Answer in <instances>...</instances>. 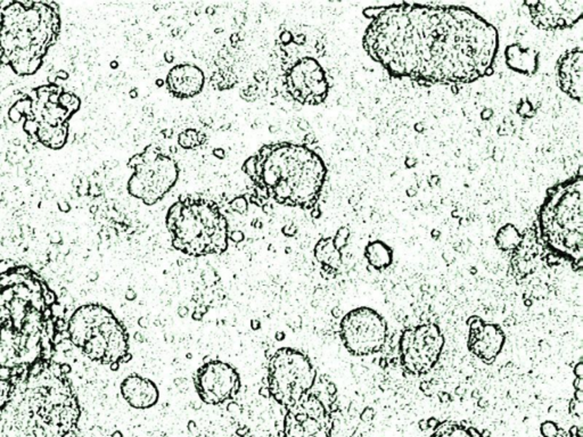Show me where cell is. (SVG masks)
Returning <instances> with one entry per match:
<instances>
[{"instance_id": "obj_1", "label": "cell", "mask_w": 583, "mask_h": 437, "mask_svg": "<svg viewBox=\"0 0 583 437\" xmlns=\"http://www.w3.org/2000/svg\"><path fill=\"white\" fill-rule=\"evenodd\" d=\"M56 307V295L33 270H0V383L51 361L61 329Z\"/></svg>"}, {"instance_id": "obj_2", "label": "cell", "mask_w": 583, "mask_h": 437, "mask_svg": "<svg viewBox=\"0 0 583 437\" xmlns=\"http://www.w3.org/2000/svg\"><path fill=\"white\" fill-rule=\"evenodd\" d=\"M68 370L50 361L13 383L0 405V437H71L81 409Z\"/></svg>"}, {"instance_id": "obj_3", "label": "cell", "mask_w": 583, "mask_h": 437, "mask_svg": "<svg viewBox=\"0 0 583 437\" xmlns=\"http://www.w3.org/2000/svg\"><path fill=\"white\" fill-rule=\"evenodd\" d=\"M540 237L560 258L582 269L583 187L582 173L548 191L539 213Z\"/></svg>"}, {"instance_id": "obj_4", "label": "cell", "mask_w": 583, "mask_h": 437, "mask_svg": "<svg viewBox=\"0 0 583 437\" xmlns=\"http://www.w3.org/2000/svg\"><path fill=\"white\" fill-rule=\"evenodd\" d=\"M67 334L73 345L95 362L120 364L129 353L126 327L101 304H85L76 308L68 320Z\"/></svg>"}, {"instance_id": "obj_5", "label": "cell", "mask_w": 583, "mask_h": 437, "mask_svg": "<svg viewBox=\"0 0 583 437\" xmlns=\"http://www.w3.org/2000/svg\"><path fill=\"white\" fill-rule=\"evenodd\" d=\"M268 388L275 401L287 410L298 404L315 385L317 371L301 351L282 348L270 358Z\"/></svg>"}, {"instance_id": "obj_6", "label": "cell", "mask_w": 583, "mask_h": 437, "mask_svg": "<svg viewBox=\"0 0 583 437\" xmlns=\"http://www.w3.org/2000/svg\"><path fill=\"white\" fill-rule=\"evenodd\" d=\"M340 337L351 355L367 357L383 349L387 338V323L374 308L360 306L343 316Z\"/></svg>"}, {"instance_id": "obj_7", "label": "cell", "mask_w": 583, "mask_h": 437, "mask_svg": "<svg viewBox=\"0 0 583 437\" xmlns=\"http://www.w3.org/2000/svg\"><path fill=\"white\" fill-rule=\"evenodd\" d=\"M445 344L440 327L424 323L407 329L399 341V354L404 369L413 375H425L439 362Z\"/></svg>"}, {"instance_id": "obj_8", "label": "cell", "mask_w": 583, "mask_h": 437, "mask_svg": "<svg viewBox=\"0 0 583 437\" xmlns=\"http://www.w3.org/2000/svg\"><path fill=\"white\" fill-rule=\"evenodd\" d=\"M192 380L201 400L210 405L233 400L242 388L241 377L236 368L219 360H211L200 367Z\"/></svg>"}, {"instance_id": "obj_9", "label": "cell", "mask_w": 583, "mask_h": 437, "mask_svg": "<svg viewBox=\"0 0 583 437\" xmlns=\"http://www.w3.org/2000/svg\"><path fill=\"white\" fill-rule=\"evenodd\" d=\"M331 413L318 397L306 394L298 404L287 409L284 437H331Z\"/></svg>"}, {"instance_id": "obj_10", "label": "cell", "mask_w": 583, "mask_h": 437, "mask_svg": "<svg viewBox=\"0 0 583 437\" xmlns=\"http://www.w3.org/2000/svg\"><path fill=\"white\" fill-rule=\"evenodd\" d=\"M469 327V352L485 364H492L503 351L506 336L498 324L487 323L479 316H470L467 321Z\"/></svg>"}, {"instance_id": "obj_11", "label": "cell", "mask_w": 583, "mask_h": 437, "mask_svg": "<svg viewBox=\"0 0 583 437\" xmlns=\"http://www.w3.org/2000/svg\"><path fill=\"white\" fill-rule=\"evenodd\" d=\"M533 22L541 29L571 28L581 19L583 2H537L526 3Z\"/></svg>"}, {"instance_id": "obj_12", "label": "cell", "mask_w": 583, "mask_h": 437, "mask_svg": "<svg viewBox=\"0 0 583 437\" xmlns=\"http://www.w3.org/2000/svg\"><path fill=\"white\" fill-rule=\"evenodd\" d=\"M205 76L200 67L191 64H180L172 67L166 76V88L179 99L192 98L202 91Z\"/></svg>"}, {"instance_id": "obj_13", "label": "cell", "mask_w": 583, "mask_h": 437, "mask_svg": "<svg viewBox=\"0 0 583 437\" xmlns=\"http://www.w3.org/2000/svg\"><path fill=\"white\" fill-rule=\"evenodd\" d=\"M558 84L573 99H582V49L574 48L561 55L557 63Z\"/></svg>"}, {"instance_id": "obj_14", "label": "cell", "mask_w": 583, "mask_h": 437, "mask_svg": "<svg viewBox=\"0 0 583 437\" xmlns=\"http://www.w3.org/2000/svg\"><path fill=\"white\" fill-rule=\"evenodd\" d=\"M120 388L124 400L134 409H151L157 404L160 398V392L155 383L137 374L128 376Z\"/></svg>"}, {"instance_id": "obj_15", "label": "cell", "mask_w": 583, "mask_h": 437, "mask_svg": "<svg viewBox=\"0 0 583 437\" xmlns=\"http://www.w3.org/2000/svg\"><path fill=\"white\" fill-rule=\"evenodd\" d=\"M506 58L512 70L524 74H533L538 68V55L517 45L508 47L506 50Z\"/></svg>"}, {"instance_id": "obj_16", "label": "cell", "mask_w": 583, "mask_h": 437, "mask_svg": "<svg viewBox=\"0 0 583 437\" xmlns=\"http://www.w3.org/2000/svg\"><path fill=\"white\" fill-rule=\"evenodd\" d=\"M364 258L372 268L381 271L392 264L393 251L381 241H375L368 244L364 248Z\"/></svg>"}, {"instance_id": "obj_17", "label": "cell", "mask_w": 583, "mask_h": 437, "mask_svg": "<svg viewBox=\"0 0 583 437\" xmlns=\"http://www.w3.org/2000/svg\"><path fill=\"white\" fill-rule=\"evenodd\" d=\"M315 258L321 267L331 268L337 272L342 264V254L336 250L333 238H321L315 246Z\"/></svg>"}, {"instance_id": "obj_18", "label": "cell", "mask_w": 583, "mask_h": 437, "mask_svg": "<svg viewBox=\"0 0 583 437\" xmlns=\"http://www.w3.org/2000/svg\"><path fill=\"white\" fill-rule=\"evenodd\" d=\"M430 437H482L476 428L465 427L456 422H442Z\"/></svg>"}, {"instance_id": "obj_19", "label": "cell", "mask_w": 583, "mask_h": 437, "mask_svg": "<svg viewBox=\"0 0 583 437\" xmlns=\"http://www.w3.org/2000/svg\"><path fill=\"white\" fill-rule=\"evenodd\" d=\"M522 235L516 229L515 226L506 225L501 228L496 236V243L501 251L510 252L515 251L521 244Z\"/></svg>"}, {"instance_id": "obj_20", "label": "cell", "mask_w": 583, "mask_h": 437, "mask_svg": "<svg viewBox=\"0 0 583 437\" xmlns=\"http://www.w3.org/2000/svg\"><path fill=\"white\" fill-rule=\"evenodd\" d=\"M66 137H67L66 126H63V124L62 126H57L54 129L53 136H51L49 143L47 146H49L51 148H61L62 146H64V144H65Z\"/></svg>"}, {"instance_id": "obj_21", "label": "cell", "mask_w": 583, "mask_h": 437, "mask_svg": "<svg viewBox=\"0 0 583 437\" xmlns=\"http://www.w3.org/2000/svg\"><path fill=\"white\" fill-rule=\"evenodd\" d=\"M349 236H350L349 228H346V227H342V228L338 229V231L336 233V236L333 238L334 245H335L336 250L341 252L342 248L346 246V244H348Z\"/></svg>"}, {"instance_id": "obj_22", "label": "cell", "mask_w": 583, "mask_h": 437, "mask_svg": "<svg viewBox=\"0 0 583 437\" xmlns=\"http://www.w3.org/2000/svg\"><path fill=\"white\" fill-rule=\"evenodd\" d=\"M230 207L233 208V211L237 212L239 214H244L246 213L247 208H248V203L247 200L244 198V197H237V198H235L233 202H230Z\"/></svg>"}, {"instance_id": "obj_23", "label": "cell", "mask_w": 583, "mask_h": 437, "mask_svg": "<svg viewBox=\"0 0 583 437\" xmlns=\"http://www.w3.org/2000/svg\"><path fill=\"white\" fill-rule=\"evenodd\" d=\"M178 144H179L180 147H182L185 149H194L197 147V146H199V144H197L196 141L192 140L189 136H187L185 132H182V134L179 135Z\"/></svg>"}, {"instance_id": "obj_24", "label": "cell", "mask_w": 583, "mask_h": 437, "mask_svg": "<svg viewBox=\"0 0 583 437\" xmlns=\"http://www.w3.org/2000/svg\"><path fill=\"white\" fill-rule=\"evenodd\" d=\"M558 426L552 421H546L541 425V432L544 437L554 436L557 431H558Z\"/></svg>"}, {"instance_id": "obj_25", "label": "cell", "mask_w": 583, "mask_h": 437, "mask_svg": "<svg viewBox=\"0 0 583 437\" xmlns=\"http://www.w3.org/2000/svg\"><path fill=\"white\" fill-rule=\"evenodd\" d=\"M24 129L29 135L37 136L38 129H39V123H38L36 120L29 119V120H27V122H25V124H24Z\"/></svg>"}, {"instance_id": "obj_26", "label": "cell", "mask_w": 583, "mask_h": 437, "mask_svg": "<svg viewBox=\"0 0 583 437\" xmlns=\"http://www.w3.org/2000/svg\"><path fill=\"white\" fill-rule=\"evenodd\" d=\"M41 63H42V58L40 57H33L31 61L29 63V71H28V74H33V73H36L38 71V68L41 66Z\"/></svg>"}, {"instance_id": "obj_27", "label": "cell", "mask_w": 583, "mask_h": 437, "mask_svg": "<svg viewBox=\"0 0 583 437\" xmlns=\"http://www.w3.org/2000/svg\"><path fill=\"white\" fill-rule=\"evenodd\" d=\"M72 97L73 95L70 92H61V95H59L58 98V104L59 106L64 107V108H66V107L70 105V102L72 100Z\"/></svg>"}, {"instance_id": "obj_28", "label": "cell", "mask_w": 583, "mask_h": 437, "mask_svg": "<svg viewBox=\"0 0 583 437\" xmlns=\"http://www.w3.org/2000/svg\"><path fill=\"white\" fill-rule=\"evenodd\" d=\"M281 231H282V234L287 236V237H294V236L298 234V228L295 225L290 224L289 226H285Z\"/></svg>"}, {"instance_id": "obj_29", "label": "cell", "mask_w": 583, "mask_h": 437, "mask_svg": "<svg viewBox=\"0 0 583 437\" xmlns=\"http://www.w3.org/2000/svg\"><path fill=\"white\" fill-rule=\"evenodd\" d=\"M532 110V107H531V104L529 101H523L522 104L518 106V113H520L522 117H526V115H529V112Z\"/></svg>"}, {"instance_id": "obj_30", "label": "cell", "mask_w": 583, "mask_h": 437, "mask_svg": "<svg viewBox=\"0 0 583 437\" xmlns=\"http://www.w3.org/2000/svg\"><path fill=\"white\" fill-rule=\"evenodd\" d=\"M79 107H80V99H79L78 97H75L74 95H73V97H72V100H71V102H70V105H68V106L66 107L67 112H70V113H72V112H75V111L78 110Z\"/></svg>"}, {"instance_id": "obj_31", "label": "cell", "mask_w": 583, "mask_h": 437, "mask_svg": "<svg viewBox=\"0 0 583 437\" xmlns=\"http://www.w3.org/2000/svg\"><path fill=\"white\" fill-rule=\"evenodd\" d=\"M229 238H230L231 241H233L234 243L238 244V243H241V242H243V241H244V234L242 233L241 230H234L233 233L230 234Z\"/></svg>"}, {"instance_id": "obj_32", "label": "cell", "mask_w": 583, "mask_h": 437, "mask_svg": "<svg viewBox=\"0 0 583 437\" xmlns=\"http://www.w3.org/2000/svg\"><path fill=\"white\" fill-rule=\"evenodd\" d=\"M375 415V411L371 408H366L361 413V420L362 421H370Z\"/></svg>"}, {"instance_id": "obj_33", "label": "cell", "mask_w": 583, "mask_h": 437, "mask_svg": "<svg viewBox=\"0 0 583 437\" xmlns=\"http://www.w3.org/2000/svg\"><path fill=\"white\" fill-rule=\"evenodd\" d=\"M279 39H280V41H281L282 44H284V45H288L289 42H290L292 40H293V37H292L290 32H288V31H285V32H282V33L280 34Z\"/></svg>"}, {"instance_id": "obj_34", "label": "cell", "mask_w": 583, "mask_h": 437, "mask_svg": "<svg viewBox=\"0 0 583 437\" xmlns=\"http://www.w3.org/2000/svg\"><path fill=\"white\" fill-rule=\"evenodd\" d=\"M574 374H575L576 378H583V363L582 361H578L575 367H574Z\"/></svg>"}, {"instance_id": "obj_35", "label": "cell", "mask_w": 583, "mask_h": 437, "mask_svg": "<svg viewBox=\"0 0 583 437\" xmlns=\"http://www.w3.org/2000/svg\"><path fill=\"white\" fill-rule=\"evenodd\" d=\"M573 386L575 391H583V378H576L573 381Z\"/></svg>"}, {"instance_id": "obj_36", "label": "cell", "mask_w": 583, "mask_h": 437, "mask_svg": "<svg viewBox=\"0 0 583 437\" xmlns=\"http://www.w3.org/2000/svg\"><path fill=\"white\" fill-rule=\"evenodd\" d=\"M10 115H11V119H12V121L17 122V121H19V120H20L21 115H22V114H21V113L19 112V111H17V110L15 108V107H14V108H12V111H11Z\"/></svg>"}, {"instance_id": "obj_37", "label": "cell", "mask_w": 583, "mask_h": 437, "mask_svg": "<svg viewBox=\"0 0 583 437\" xmlns=\"http://www.w3.org/2000/svg\"><path fill=\"white\" fill-rule=\"evenodd\" d=\"M212 153H213L214 156L218 157V158H220V160H222V158H224L225 155H226V153H225V151L222 148H216V149H213Z\"/></svg>"}, {"instance_id": "obj_38", "label": "cell", "mask_w": 583, "mask_h": 437, "mask_svg": "<svg viewBox=\"0 0 583 437\" xmlns=\"http://www.w3.org/2000/svg\"><path fill=\"white\" fill-rule=\"evenodd\" d=\"M251 328L253 331H259L261 328V321L259 319H252L251 320Z\"/></svg>"}, {"instance_id": "obj_39", "label": "cell", "mask_w": 583, "mask_h": 437, "mask_svg": "<svg viewBox=\"0 0 583 437\" xmlns=\"http://www.w3.org/2000/svg\"><path fill=\"white\" fill-rule=\"evenodd\" d=\"M205 312L204 311H200V310H196L194 313H192V320H197V321H201L203 319V315H204Z\"/></svg>"}, {"instance_id": "obj_40", "label": "cell", "mask_w": 583, "mask_h": 437, "mask_svg": "<svg viewBox=\"0 0 583 437\" xmlns=\"http://www.w3.org/2000/svg\"><path fill=\"white\" fill-rule=\"evenodd\" d=\"M327 392H328L329 395H332V396L335 395L336 392H337V388L335 386V384H334V383H329L327 385Z\"/></svg>"}, {"instance_id": "obj_41", "label": "cell", "mask_w": 583, "mask_h": 437, "mask_svg": "<svg viewBox=\"0 0 583 437\" xmlns=\"http://www.w3.org/2000/svg\"><path fill=\"white\" fill-rule=\"evenodd\" d=\"M188 314V307L187 306H180L178 308V315L180 318H186Z\"/></svg>"}, {"instance_id": "obj_42", "label": "cell", "mask_w": 583, "mask_h": 437, "mask_svg": "<svg viewBox=\"0 0 583 437\" xmlns=\"http://www.w3.org/2000/svg\"><path fill=\"white\" fill-rule=\"evenodd\" d=\"M259 394H260L261 396H263L264 398H269V397H271V394H270V391H269V388H268V387H262V388H260Z\"/></svg>"}, {"instance_id": "obj_43", "label": "cell", "mask_w": 583, "mask_h": 437, "mask_svg": "<svg viewBox=\"0 0 583 437\" xmlns=\"http://www.w3.org/2000/svg\"><path fill=\"white\" fill-rule=\"evenodd\" d=\"M205 141H207V135L203 134V132H199V136H197V143H199V146L205 144Z\"/></svg>"}, {"instance_id": "obj_44", "label": "cell", "mask_w": 583, "mask_h": 437, "mask_svg": "<svg viewBox=\"0 0 583 437\" xmlns=\"http://www.w3.org/2000/svg\"><path fill=\"white\" fill-rule=\"evenodd\" d=\"M427 426L428 428H436L439 426V421H437L435 418H431L427 420Z\"/></svg>"}, {"instance_id": "obj_45", "label": "cell", "mask_w": 583, "mask_h": 437, "mask_svg": "<svg viewBox=\"0 0 583 437\" xmlns=\"http://www.w3.org/2000/svg\"><path fill=\"white\" fill-rule=\"evenodd\" d=\"M126 297H127V299H129V301H135L136 297H137V294L135 293L134 290H128L127 294H126Z\"/></svg>"}, {"instance_id": "obj_46", "label": "cell", "mask_w": 583, "mask_h": 437, "mask_svg": "<svg viewBox=\"0 0 583 437\" xmlns=\"http://www.w3.org/2000/svg\"><path fill=\"white\" fill-rule=\"evenodd\" d=\"M138 323L141 328H147L148 324H149V321H148V319H146V318H140L138 321Z\"/></svg>"}, {"instance_id": "obj_47", "label": "cell", "mask_w": 583, "mask_h": 437, "mask_svg": "<svg viewBox=\"0 0 583 437\" xmlns=\"http://www.w3.org/2000/svg\"><path fill=\"white\" fill-rule=\"evenodd\" d=\"M492 115H494V112H492L491 110H485V111H484V112L482 113V118H483L484 120H489V119H490V118L492 117Z\"/></svg>"}, {"instance_id": "obj_48", "label": "cell", "mask_w": 583, "mask_h": 437, "mask_svg": "<svg viewBox=\"0 0 583 437\" xmlns=\"http://www.w3.org/2000/svg\"><path fill=\"white\" fill-rule=\"evenodd\" d=\"M299 128H300V129H302V130H307L310 127H309V124H308V122L306 121V120H301V121L299 122Z\"/></svg>"}, {"instance_id": "obj_49", "label": "cell", "mask_w": 583, "mask_h": 437, "mask_svg": "<svg viewBox=\"0 0 583 437\" xmlns=\"http://www.w3.org/2000/svg\"><path fill=\"white\" fill-rule=\"evenodd\" d=\"M314 141H315V136L312 134L308 135L306 138H304V143H306L307 145H311L312 143H314Z\"/></svg>"}, {"instance_id": "obj_50", "label": "cell", "mask_w": 583, "mask_h": 437, "mask_svg": "<svg viewBox=\"0 0 583 437\" xmlns=\"http://www.w3.org/2000/svg\"><path fill=\"white\" fill-rule=\"evenodd\" d=\"M275 337H276V340H277L278 342H282V341L285 340L286 335H285V333H284V332H277V333H276V335H275Z\"/></svg>"}, {"instance_id": "obj_51", "label": "cell", "mask_w": 583, "mask_h": 437, "mask_svg": "<svg viewBox=\"0 0 583 437\" xmlns=\"http://www.w3.org/2000/svg\"><path fill=\"white\" fill-rule=\"evenodd\" d=\"M131 360H132V354L131 353H128V354H126L123 357L121 363H128V362H130Z\"/></svg>"}, {"instance_id": "obj_52", "label": "cell", "mask_w": 583, "mask_h": 437, "mask_svg": "<svg viewBox=\"0 0 583 437\" xmlns=\"http://www.w3.org/2000/svg\"><path fill=\"white\" fill-rule=\"evenodd\" d=\"M0 64H5V65H7V64H10V58L5 56V55H2V57H0Z\"/></svg>"}, {"instance_id": "obj_53", "label": "cell", "mask_w": 583, "mask_h": 437, "mask_svg": "<svg viewBox=\"0 0 583 437\" xmlns=\"http://www.w3.org/2000/svg\"><path fill=\"white\" fill-rule=\"evenodd\" d=\"M135 340H136L137 342H139V343H143V342L145 341V340H144V336L141 335L140 333H136V334H135Z\"/></svg>"}, {"instance_id": "obj_54", "label": "cell", "mask_w": 583, "mask_h": 437, "mask_svg": "<svg viewBox=\"0 0 583 437\" xmlns=\"http://www.w3.org/2000/svg\"><path fill=\"white\" fill-rule=\"evenodd\" d=\"M311 216L315 217V219H318L320 216V211H319V209L318 208L314 209V211L311 212Z\"/></svg>"}, {"instance_id": "obj_55", "label": "cell", "mask_w": 583, "mask_h": 437, "mask_svg": "<svg viewBox=\"0 0 583 437\" xmlns=\"http://www.w3.org/2000/svg\"><path fill=\"white\" fill-rule=\"evenodd\" d=\"M419 425H421V427H422V429H423V430H424V429H426V428H428V426H427V420H425V421H421V422H419Z\"/></svg>"}, {"instance_id": "obj_56", "label": "cell", "mask_w": 583, "mask_h": 437, "mask_svg": "<svg viewBox=\"0 0 583 437\" xmlns=\"http://www.w3.org/2000/svg\"><path fill=\"white\" fill-rule=\"evenodd\" d=\"M247 431H248V429H247V428H246V427H245V429H244V430H242V429H239V430H237V434H238V435H242V436H244V435H245V434H246V432H247Z\"/></svg>"}, {"instance_id": "obj_57", "label": "cell", "mask_w": 583, "mask_h": 437, "mask_svg": "<svg viewBox=\"0 0 583 437\" xmlns=\"http://www.w3.org/2000/svg\"><path fill=\"white\" fill-rule=\"evenodd\" d=\"M119 367H120V364H119V363H113V364H111V369H112V370H118V369H119Z\"/></svg>"}, {"instance_id": "obj_58", "label": "cell", "mask_w": 583, "mask_h": 437, "mask_svg": "<svg viewBox=\"0 0 583 437\" xmlns=\"http://www.w3.org/2000/svg\"><path fill=\"white\" fill-rule=\"evenodd\" d=\"M163 84H164V81H163V80H161V79H158V80H156V85H157V87H162V85H163Z\"/></svg>"}, {"instance_id": "obj_59", "label": "cell", "mask_w": 583, "mask_h": 437, "mask_svg": "<svg viewBox=\"0 0 583 437\" xmlns=\"http://www.w3.org/2000/svg\"><path fill=\"white\" fill-rule=\"evenodd\" d=\"M165 61H166V62H169V63H171V62L173 61V57H170V56H168V53H166V54H165Z\"/></svg>"}, {"instance_id": "obj_60", "label": "cell", "mask_w": 583, "mask_h": 437, "mask_svg": "<svg viewBox=\"0 0 583 437\" xmlns=\"http://www.w3.org/2000/svg\"><path fill=\"white\" fill-rule=\"evenodd\" d=\"M130 96H131V97H132V98H136V97H137V92H136V89H135V90H131V92H130Z\"/></svg>"}, {"instance_id": "obj_61", "label": "cell", "mask_w": 583, "mask_h": 437, "mask_svg": "<svg viewBox=\"0 0 583 437\" xmlns=\"http://www.w3.org/2000/svg\"><path fill=\"white\" fill-rule=\"evenodd\" d=\"M285 253H286V254H289V253H290V248H289V247H288V248H286V250H285Z\"/></svg>"}, {"instance_id": "obj_62", "label": "cell", "mask_w": 583, "mask_h": 437, "mask_svg": "<svg viewBox=\"0 0 583 437\" xmlns=\"http://www.w3.org/2000/svg\"><path fill=\"white\" fill-rule=\"evenodd\" d=\"M187 358H188V359H191V358H192V357H191V354H190V353H188V354H187Z\"/></svg>"}]
</instances>
